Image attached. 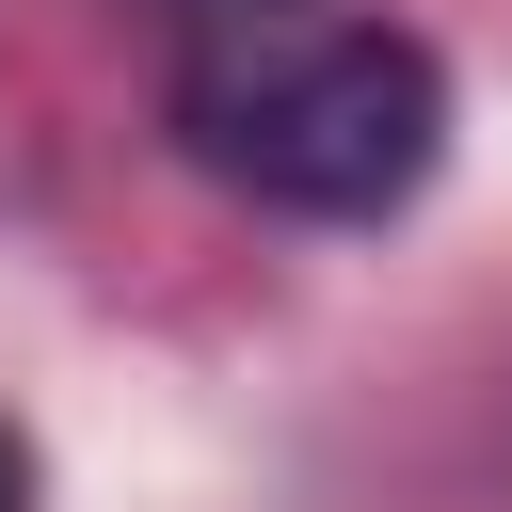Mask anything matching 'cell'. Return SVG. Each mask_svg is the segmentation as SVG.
I'll use <instances>...</instances> for the list:
<instances>
[{
	"label": "cell",
	"instance_id": "1",
	"mask_svg": "<svg viewBox=\"0 0 512 512\" xmlns=\"http://www.w3.org/2000/svg\"><path fill=\"white\" fill-rule=\"evenodd\" d=\"M176 144L288 224H384L448 160V64L400 16L272 0V16L176 32Z\"/></svg>",
	"mask_w": 512,
	"mask_h": 512
},
{
	"label": "cell",
	"instance_id": "2",
	"mask_svg": "<svg viewBox=\"0 0 512 512\" xmlns=\"http://www.w3.org/2000/svg\"><path fill=\"white\" fill-rule=\"evenodd\" d=\"M0 512H32V432L0 416Z\"/></svg>",
	"mask_w": 512,
	"mask_h": 512
}]
</instances>
